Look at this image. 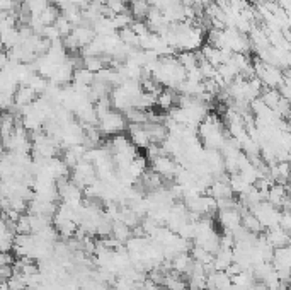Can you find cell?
<instances>
[{"label":"cell","instance_id":"cell-23","mask_svg":"<svg viewBox=\"0 0 291 290\" xmlns=\"http://www.w3.org/2000/svg\"><path fill=\"white\" fill-rule=\"evenodd\" d=\"M191 258L196 263H201V264H210L213 261V254L208 252L206 250H203L201 246H193L191 248Z\"/></svg>","mask_w":291,"mask_h":290},{"label":"cell","instance_id":"cell-21","mask_svg":"<svg viewBox=\"0 0 291 290\" xmlns=\"http://www.w3.org/2000/svg\"><path fill=\"white\" fill-rule=\"evenodd\" d=\"M259 99L264 102V106H268L269 110H274V108L278 106V102H280L281 96H280V92H278V89H268V87H264Z\"/></svg>","mask_w":291,"mask_h":290},{"label":"cell","instance_id":"cell-2","mask_svg":"<svg viewBox=\"0 0 291 290\" xmlns=\"http://www.w3.org/2000/svg\"><path fill=\"white\" fill-rule=\"evenodd\" d=\"M177 166L179 164L170 156H159L155 159H152V171L162 176L164 180H174Z\"/></svg>","mask_w":291,"mask_h":290},{"label":"cell","instance_id":"cell-29","mask_svg":"<svg viewBox=\"0 0 291 290\" xmlns=\"http://www.w3.org/2000/svg\"><path fill=\"white\" fill-rule=\"evenodd\" d=\"M9 64V58H7V53H0V72L5 68V65Z\"/></svg>","mask_w":291,"mask_h":290},{"label":"cell","instance_id":"cell-13","mask_svg":"<svg viewBox=\"0 0 291 290\" xmlns=\"http://www.w3.org/2000/svg\"><path fill=\"white\" fill-rule=\"evenodd\" d=\"M177 102V96L172 89H162L159 92V96L155 98V106H159L160 110L164 111H169L170 108H174V104Z\"/></svg>","mask_w":291,"mask_h":290},{"label":"cell","instance_id":"cell-20","mask_svg":"<svg viewBox=\"0 0 291 290\" xmlns=\"http://www.w3.org/2000/svg\"><path fill=\"white\" fill-rule=\"evenodd\" d=\"M111 236H113L114 239H118L119 242L124 244L128 241V239L131 238V229L128 226H124L121 220L118 222H113V229H111Z\"/></svg>","mask_w":291,"mask_h":290},{"label":"cell","instance_id":"cell-9","mask_svg":"<svg viewBox=\"0 0 291 290\" xmlns=\"http://www.w3.org/2000/svg\"><path fill=\"white\" fill-rule=\"evenodd\" d=\"M126 128L131 145H135L136 148H147L150 145V140H148V136L143 130V125H133V123H130Z\"/></svg>","mask_w":291,"mask_h":290},{"label":"cell","instance_id":"cell-30","mask_svg":"<svg viewBox=\"0 0 291 290\" xmlns=\"http://www.w3.org/2000/svg\"><path fill=\"white\" fill-rule=\"evenodd\" d=\"M0 290H10L9 287H7L5 282H0Z\"/></svg>","mask_w":291,"mask_h":290},{"label":"cell","instance_id":"cell-28","mask_svg":"<svg viewBox=\"0 0 291 290\" xmlns=\"http://www.w3.org/2000/svg\"><path fill=\"white\" fill-rule=\"evenodd\" d=\"M15 258L10 254V252H2L0 251V266H9V264H14Z\"/></svg>","mask_w":291,"mask_h":290},{"label":"cell","instance_id":"cell-19","mask_svg":"<svg viewBox=\"0 0 291 290\" xmlns=\"http://www.w3.org/2000/svg\"><path fill=\"white\" fill-rule=\"evenodd\" d=\"M94 82V74L89 72L87 68H75L72 76V84L75 86H92Z\"/></svg>","mask_w":291,"mask_h":290},{"label":"cell","instance_id":"cell-11","mask_svg":"<svg viewBox=\"0 0 291 290\" xmlns=\"http://www.w3.org/2000/svg\"><path fill=\"white\" fill-rule=\"evenodd\" d=\"M232 263H234V250H228V248H220L213 254V261H211L216 272H223Z\"/></svg>","mask_w":291,"mask_h":290},{"label":"cell","instance_id":"cell-22","mask_svg":"<svg viewBox=\"0 0 291 290\" xmlns=\"http://www.w3.org/2000/svg\"><path fill=\"white\" fill-rule=\"evenodd\" d=\"M179 65H181L184 70L198 67V60H196V53L194 52H181L179 55H176Z\"/></svg>","mask_w":291,"mask_h":290},{"label":"cell","instance_id":"cell-18","mask_svg":"<svg viewBox=\"0 0 291 290\" xmlns=\"http://www.w3.org/2000/svg\"><path fill=\"white\" fill-rule=\"evenodd\" d=\"M123 116L124 120H126V123L130 125H143V123H147V111L143 110H136V108H128L126 111H123Z\"/></svg>","mask_w":291,"mask_h":290},{"label":"cell","instance_id":"cell-5","mask_svg":"<svg viewBox=\"0 0 291 290\" xmlns=\"http://www.w3.org/2000/svg\"><path fill=\"white\" fill-rule=\"evenodd\" d=\"M264 238L271 246L276 250V248L283 246H290V232L283 230L281 227H273V229H266L264 230Z\"/></svg>","mask_w":291,"mask_h":290},{"label":"cell","instance_id":"cell-15","mask_svg":"<svg viewBox=\"0 0 291 290\" xmlns=\"http://www.w3.org/2000/svg\"><path fill=\"white\" fill-rule=\"evenodd\" d=\"M148 9H150V6H148L147 0H131L128 10H130L131 18L135 20H145L148 14Z\"/></svg>","mask_w":291,"mask_h":290},{"label":"cell","instance_id":"cell-12","mask_svg":"<svg viewBox=\"0 0 291 290\" xmlns=\"http://www.w3.org/2000/svg\"><path fill=\"white\" fill-rule=\"evenodd\" d=\"M191 264H193V258H191L189 252H177L170 260V266L179 275H188V272L191 270Z\"/></svg>","mask_w":291,"mask_h":290},{"label":"cell","instance_id":"cell-10","mask_svg":"<svg viewBox=\"0 0 291 290\" xmlns=\"http://www.w3.org/2000/svg\"><path fill=\"white\" fill-rule=\"evenodd\" d=\"M288 198V184H278L274 183L271 188L268 190V193H266V202L271 203L273 206H276V208H280L281 203Z\"/></svg>","mask_w":291,"mask_h":290},{"label":"cell","instance_id":"cell-3","mask_svg":"<svg viewBox=\"0 0 291 290\" xmlns=\"http://www.w3.org/2000/svg\"><path fill=\"white\" fill-rule=\"evenodd\" d=\"M240 220H242V215L239 214L237 208L218 210V222L223 227V230L234 232L237 227H240Z\"/></svg>","mask_w":291,"mask_h":290},{"label":"cell","instance_id":"cell-27","mask_svg":"<svg viewBox=\"0 0 291 290\" xmlns=\"http://www.w3.org/2000/svg\"><path fill=\"white\" fill-rule=\"evenodd\" d=\"M278 227H281L283 230L290 232V229H291V215H290V212H283L281 210L280 220H278Z\"/></svg>","mask_w":291,"mask_h":290},{"label":"cell","instance_id":"cell-7","mask_svg":"<svg viewBox=\"0 0 291 290\" xmlns=\"http://www.w3.org/2000/svg\"><path fill=\"white\" fill-rule=\"evenodd\" d=\"M70 34L73 36V40L77 41L78 48H84L87 46L89 43H92L94 38L97 34H95V31L92 29V26H89V24H80V26H75L72 29V32Z\"/></svg>","mask_w":291,"mask_h":290},{"label":"cell","instance_id":"cell-6","mask_svg":"<svg viewBox=\"0 0 291 290\" xmlns=\"http://www.w3.org/2000/svg\"><path fill=\"white\" fill-rule=\"evenodd\" d=\"M271 264H273L274 272L290 270V266H291V250H290V246L276 248L274 252H273Z\"/></svg>","mask_w":291,"mask_h":290},{"label":"cell","instance_id":"cell-26","mask_svg":"<svg viewBox=\"0 0 291 290\" xmlns=\"http://www.w3.org/2000/svg\"><path fill=\"white\" fill-rule=\"evenodd\" d=\"M15 234H31V226H29V215H20L19 220L15 222Z\"/></svg>","mask_w":291,"mask_h":290},{"label":"cell","instance_id":"cell-4","mask_svg":"<svg viewBox=\"0 0 291 290\" xmlns=\"http://www.w3.org/2000/svg\"><path fill=\"white\" fill-rule=\"evenodd\" d=\"M14 106L20 111L22 108L31 106L34 102V99L38 98V94L31 89L29 86H19L17 89L14 90Z\"/></svg>","mask_w":291,"mask_h":290},{"label":"cell","instance_id":"cell-8","mask_svg":"<svg viewBox=\"0 0 291 290\" xmlns=\"http://www.w3.org/2000/svg\"><path fill=\"white\" fill-rule=\"evenodd\" d=\"M143 130L147 134L150 144H162L165 138H167L169 132L165 128L164 123H143Z\"/></svg>","mask_w":291,"mask_h":290},{"label":"cell","instance_id":"cell-25","mask_svg":"<svg viewBox=\"0 0 291 290\" xmlns=\"http://www.w3.org/2000/svg\"><path fill=\"white\" fill-rule=\"evenodd\" d=\"M53 26H55V28L58 29V32H60L61 38L68 36L70 32H72V29H73V26L63 18V16H58V19L55 20V24H53Z\"/></svg>","mask_w":291,"mask_h":290},{"label":"cell","instance_id":"cell-1","mask_svg":"<svg viewBox=\"0 0 291 290\" xmlns=\"http://www.w3.org/2000/svg\"><path fill=\"white\" fill-rule=\"evenodd\" d=\"M126 126H128V123H126V120H124L123 113H119V111H116V110L114 111L109 110L97 122V128L101 130L102 135H118V134H121L123 130H126Z\"/></svg>","mask_w":291,"mask_h":290},{"label":"cell","instance_id":"cell-24","mask_svg":"<svg viewBox=\"0 0 291 290\" xmlns=\"http://www.w3.org/2000/svg\"><path fill=\"white\" fill-rule=\"evenodd\" d=\"M5 284H7V287H9L10 290H22V288H26V284H24V276H22V273H19V272H14V275H12L10 278H7Z\"/></svg>","mask_w":291,"mask_h":290},{"label":"cell","instance_id":"cell-14","mask_svg":"<svg viewBox=\"0 0 291 290\" xmlns=\"http://www.w3.org/2000/svg\"><path fill=\"white\" fill-rule=\"evenodd\" d=\"M240 226H242L245 230L252 232V234H263V232L266 230L264 227H263V224L259 222V218H257L256 215L251 214V212H247V214L242 215Z\"/></svg>","mask_w":291,"mask_h":290},{"label":"cell","instance_id":"cell-16","mask_svg":"<svg viewBox=\"0 0 291 290\" xmlns=\"http://www.w3.org/2000/svg\"><path fill=\"white\" fill-rule=\"evenodd\" d=\"M27 215H29V226H31V234H38V232L51 226V217L34 215V214H27Z\"/></svg>","mask_w":291,"mask_h":290},{"label":"cell","instance_id":"cell-17","mask_svg":"<svg viewBox=\"0 0 291 290\" xmlns=\"http://www.w3.org/2000/svg\"><path fill=\"white\" fill-rule=\"evenodd\" d=\"M58 16H60V9H58L56 6H49L48 4V6L39 12V16H36V18H38V20L43 26H51V24H55Z\"/></svg>","mask_w":291,"mask_h":290}]
</instances>
